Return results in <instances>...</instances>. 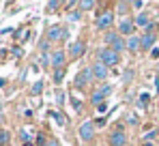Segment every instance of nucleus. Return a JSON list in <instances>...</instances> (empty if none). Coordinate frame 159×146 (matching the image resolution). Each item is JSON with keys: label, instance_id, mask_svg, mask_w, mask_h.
I'll use <instances>...</instances> for the list:
<instances>
[{"label": "nucleus", "instance_id": "13", "mask_svg": "<svg viewBox=\"0 0 159 146\" xmlns=\"http://www.w3.org/2000/svg\"><path fill=\"white\" fill-rule=\"evenodd\" d=\"M120 39H123V37H120V32H116V30H107L106 34H103V43H106V48H114Z\"/></svg>", "mask_w": 159, "mask_h": 146}, {"label": "nucleus", "instance_id": "29", "mask_svg": "<svg viewBox=\"0 0 159 146\" xmlns=\"http://www.w3.org/2000/svg\"><path fill=\"white\" fill-rule=\"evenodd\" d=\"M129 7H131L129 2H118V11H120V15H123V13H127V9H129Z\"/></svg>", "mask_w": 159, "mask_h": 146}, {"label": "nucleus", "instance_id": "5", "mask_svg": "<svg viewBox=\"0 0 159 146\" xmlns=\"http://www.w3.org/2000/svg\"><path fill=\"white\" fill-rule=\"evenodd\" d=\"M112 93V86H101L99 90H95L93 93V97H90V103L97 107V105H101V103H106V99H107V95Z\"/></svg>", "mask_w": 159, "mask_h": 146}, {"label": "nucleus", "instance_id": "30", "mask_svg": "<svg viewBox=\"0 0 159 146\" xmlns=\"http://www.w3.org/2000/svg\"><path fill=\"white\" fill-rule=\"evenodd\" d=\"M131 77H133V71H131V69L123 71V80H125V82H131Z\"/></svg>", "mask_w": 159, "mask_h": 146}, {"label": "nucleus", "instance_id": "10", "mask_svg": "<svg viewBox=\"0 0 159 146\" xmlns=\"http://www.w3.org/2000/svg\"><path fill=\"white\" fill-rule=\"evenodd\" d=\"M93 80H95V75H93V69L88 67V69H84V71L75 77V88H84V86H86L88 82H93Z\"/></svg>", "mask_w": 159, "mask_h": 146}, {"label": "nucleus", "instance_id": "28", "mask_svg": "<svg viewBox=\"0 0 159 146\" xmlns=\"http://www.w3.org/2000/svg\"><path fill=\"white\" fill-rule=\"evenodd\" d=\"M80 17H82V11H73V13H69V22H78Z\"/></svg>", "mask_w": 159, "mask_h": 146}, {"label": "nucleus", "instance_id": "18", "mask_svg": "<svg viewBox=\"0 0 159 146\" xmlns=\"http://www.w3.org/2000/svg\"><path fill=\"white\" fill-rule=\"evenodd\" d=\"M39 62H41V67H43V69H48V67H52V54H41V58H39Z\"/></svg>", "mask_w": 159, "mask_h": 146}, {"label": "nucleus", "instance_id": "26", "mask_svg": "<svg viewBox=\"0 0 159 146\" xmlns=\"http://www.w3.org/2000/svg\"><path fill=\"white\" fill-rule=\"evenodd\" d=\"M30 138H32L30 129H22V140H24V144H26V142H30Z\"/></svg>", "mask_w": 159, "mask_h": 146}, {"label": "nucleus", "instance_id": "40", "mask_svg": "<svg viewBox=\"0 0 159 146\" xmlns=\"http://www.w3.org/2000/svg\"><path fill=\"white\" fill-rule=\"evenodd\" d=\"M157 75H159V65H157Z\"/></svg>", "mask_w": 159, "mask_h": 146}, {"label": "nucleus", "instance_id": "15", "mask_svg": "<svg viewBox=\"0 0 159 146\" xmlns=\"http://www.w3.org/2000/svg\"><path fill=\"white\" fill-rule=\"evenodd\" d=\"M157 138V131H151V133H146L142 140H140V144L142 146H153V140Z\"/></svg>", "mask_w": 159, "mask_h": 146}, {"label": "nucleus", "instance_id": "21", "mask_svg": "<svg viewBox=\"0 0 159 146\" xmlns=\"http://www.w3.org/2000/svg\"><path fill=\"white\" fill-rule=\"evenodd\" d=\"M78 7L82 9V11H88V9L95 7V2H93V0H82V2H78Z\"/></svg>", "mask_w": 159, "mask_h": 146}, {"label": "nucleus", "instance_id": "14", "mask_svg": "<svg viewBox=\"0 0 159 146\" xmlns=\"http://www.w3.org/2000/svg\"><path fill=\"white\" fill-rule=\"evenodd\" d=\"M151 24H153V20H151L148 13H140V15L135 17V26H140V28H144V30H146Z\"/></svg>", "mask_w": 159, "mask_h": 146}, {"label": "nucleus", "instance_id": "31", "mask_svg": "<svg viewBox=\"0 0 159 146\" xmlns=\"http://www.w3.org/2000/svg\"><path fill=\"white\" fill-rule=\"evenodd\" d=\"M127 122H129V125H138V116H135V114H127Z\"/></svg>", "mask_w": 159, "mask_h": 146}, {"label": "nucleus", "instance_id": "39", "mask_svg": "<svg viewBox=\"0 0 159 146\" xmlns=\"http://www.w3.org/2000/svg\"><path fill=\"white\" fill-rule=\"evenodd\" d=\"M24 146H32V142H26V144H24Z\"/></svg>", "mask_w": 159, "mask_h": 146}, {"label": "nucleus", "instance_id": "1", "mask_svg": "<svg viewBox=\"0 0 159 146\" xmlns=\"http://www.w3.org/2000/svg\"><path fill=\"white\" fill-rule=\"evenodd\" d=\"M97 56H99V62H103L106 67H116L120 62V54H116L112 48H101Z\"/></svg>", "mask_w": 159, "mask_h": 146}, {"label": "nucleus", "instance_id": "6", "mask_svg": "<svg viewBox=\"0 0 159 146\" xmlns=\"http://www.w3.org/2000/svg\"><path fill=\"white\" fill-rule=\"evenodd\" d=\"M155 43H157V34H153V32H142L140 34V49L153 52V45Z\"/></svg>", "mask_w": 159, "mask_h": 146}, {"label": "nucleus", "instance_id": "12", "mask_svg": "<svg viewBox=\"0 0 159 146\" xmlns=\"http://www.w3.org/2000/svg\"><path fill=\"white\" fill-rule=\"evenodd\" d=\"M90 69H93V75H95V80H106L107 73H110V67H106V65H103V62H99V60H97V62H95Z\"/></svg>", "mask_w": 159, "mask_h": 146}, {"label": "nucleus", "instance_id": "27", "mask_svg": "<svg viewBox=\"0 0 159 146\" xmlns=\"http://www.w3.org/2000/svg\"><path fill=\"white\" fill-rule=\"evenodd\" d=\"M52 118L58 122V125H65V122H67L65 118H62V116H60V112H52Z\"/></svg>", "mask_w": 159, "mask_h": 146}, {"label": "nucleus", "instance_id": "34", "mask_svg": "<svg viewBox=\"0 0 159 146\" xmlns=\"http://www.w3.org/2000/svg\"><path fill=\"white\" fill-rule=\"evenodd\" d=\"M106 110H107V101L101 103V105H97V112H106Z\"/></svg>", "mask_w": 159, "mask_h": 146}, {"label": "nucleus", "instance_id": "9", "mask_svg": "<svg viewBox=\"0 0 159 146\" xmlns=\"http://www.w3.org/2000/svg\"><path fill=\"white\" fill-rule=\"evenodd\" d=\"M84 52H86V43H84V41H73V43L69 45V56H71V60L82 58Z\"/></svg>", "mask_w": 159, "mask_h": 146}, {"label": "nucleus", "instance_id": "8", "mask_svg": "<svg viewBox=\"0 0 159 146\" xmlns=\"http://www.w3.org/2000/svg\"><path fill=\"white\" fill-rule=\"evenodd\" d=\"M112 24H114V13L112 11H103L97 17V28L99 30H107V28H112Z\"/></svg>", "mask_w": 159, "mask_h": 146}, {"label": "nucleus", "instance_id": "4", "mask_svg": "<svg viewBox=\"0 0 159 146\" xmlns=\"http://www.w3.org/2000/svg\"><path fill=\"white\" fill-rule=\"evenodd\" d=\"M107 142H110V146H125V144H127V135H125L123 127H116V129L110 133Z\"/></svg>", "mask_w": 159, "mask_h": 146}, {"label": "nucleus", "instance_id": "23", "mask_svg": "<svg viewBox=\"0 0 159 146\" xmlns=\"http://www.w3.org/2000/svg\"><path fill=\"white\" fill-rule=\"evenodd\" d=\"M58 9H60V2H58V0H52V2H48V11H50V13H56Z\"/></svg>", "mask_w": 159, "mask_h": 146}, {"label": "nucleus", "instance_id": "7", "mask_svg": "<svg viewBox=\"0 0 159 146\" xmlns=\"http://www.w3.org/2000/svg\"><path fill=\"white\" fill-rule=\"evenodd\" d=\"M67 52H62V49H54L52 52V67L54 69H65V65H67Z\"/></svg>", "mask_w": 159, "mask_h": 146}, {"label": "nucleus", "instance_id": "33", "mask_svg": "<svg viewBox=\"0 0 159 146\" xmlns=\"http://www.w3.org/2000/svg\"><path fill=\"white\" fill-rule=\"evenodd\" d=\"M56 101H58V105H62V103H65V95L58 93V95H56Z\"/></svg>", "mask_w": 159, "mask_h": 146}, {"label": "nucleus", "instance_id": "22", "mask_svg": "<svg viewBox=\"0 0 159 146\" xmlns=\"http://www.w3.org/2000/svg\"><path fill=\"white\" fill-rule=\"evenodd\" d=\"M41 90H43V82L37 80V82L32 84V95H41Z\"/></svg>", "mask_w": 159, "mask_h": 146}, {"label": "nucleus", "instance_id": "16", "mask_svg": "<svg viewBox=\"0 0 159 146\" xmlns=\"http://www.w3.org/2000/svg\"><path fill=\"white\" fill-rule=\"evenodd\" d=\"M127 49H131V52H138L140 49V37H129V41H127Z\"/></svg>", "mask_w": 159, "mask_h": 146}, {"label": "nucleus", "instance_id": "17", "mask_svg": "<svg viewBox=\"0 0 159 146\" xmlns=\"http://www.w3.org/2000/svg\"><path fill=\"white\" fill-rule=\"evenodd\" d=\"M9 142H11V133L0 127V146H9Z\"/></svg>", "mask_w": 159, "mask_h": 146}, {"label": "nucleus", "instance_id": "32", "mask_svg": "<svg viewBox=\"0 0 159 146\" xmlns=\"http://www.w3.org/2000/svg\"><path fill=\"white\" fill-rule=\"evenodd\" d=\"M131 7H133V9H142L144 2H142V0H135V2H131Z\"/></svg>", "mask_w": 159, "mask_h": 146}, {"label": "nucleus", "instance_id": "37", "mask_svg": "<svg viewBox=\"0 0 159 146\" xmlns=\"http://www.w3.org/2000/svg\"><path fill=\"white\" fill-rule=\"evenodd\" d=\"M2 122H4V114L0 112V125H2Z\"/></svg>", "mask_w": 159, "mask_h": 146}, {"label": "nucleus", "instance_id": "20", "mask_svg": "<svg viewBox=\"0 0 159 146\" xmlns=\"http://www.w3.org/2000/svg\"><path fill=\"white\" fill-rule=\"evenodd\" d=\"M148 101H151V95H148V93H142L140 99H138V105H140V107H146V105H148Z\"/></svg>", "mask_w": 159, "mask_h": 146}, {"label": "nucleus", "instance_id": "19", "mask_svg": "<svg viewBox=\"0 0 159 146\" xmlns=\"http://www.w3.org/2000/svg\"><path fill=\"white\" fill-rule=\"evenodd\" d=\"M65 77V69H54V84H62Z\"/></svg>", "mask_w": 159, "mask_h": 146}, {"label": "nucleus", "instance_id": "35", "mask_svg": "<svg viewBox=\"0 0 159 146\" xmlns=\"http://www.w3.org/2000/svg\"><path fill=\"white\" fill-rule=\"evenodd\" d=\"M43 146H58V142H56V140H48Z\"/></svg>", "mask_w": 159, "mask_h": 146}, {"label": "nucleus", "instance_id": "38", "mask_svg": "<svg viewBox=\"0 0 159 146\" xmlns=\"http://www.w3.org/2000/svg\"><path fill=\"white\" fill-rule=\"evenodd\" d=\"M4 84H7V80H0V88H2V86H4Z\"/></svg>", "mask_w": 159, "mask_h": 146}, {"label": "nucleus", "instance_id": "24", "mask_svg": "<svg viewBox=\"0 0 159 146\" xmlns=\"http://www.w3.org/2000/svg\"><path fill=\"white\" fill-rule=\"evenodd\" d=\"M127 48V43H125V41H123V39H120V41H118V43H116V45H114V52H116V54H120V52H123V49Z\"/></svg>", "mask_w": 159, "mask_h": 146}, {"label": "nucleus", "instance_id": "2", "mask_svg": "<svg viewBox=\"0 0 159 146\" xmlns=\"http://www.w3.org/2000/svg\"><path fill=\"white\" fill-rule=\"evenodd\" d=\"M78 135H80L82 142H90V140L95 138V122L84 121L82 125H80V129H78Z\"/></svg>", "mask_w": 159, "mask_h": 146}, {"label": "nucleus", "instance_id": "36", "mask_svg": "<svg viewBox=\"0 0 159 146\" xmlns=\"http://www.w3.org/2000/svg\"><path fill=\"white\" fill-rule=\"evenodd\" d=\"M151 56H153V58H159V49H157V48H153V52H151Z\"/></svg>", "mask_w": 159, "mask_h": 146}, {"label": "nucleus", "instance_id": "11", "mask_svg": "<svg viewBox=\"0 0 159 146\" xmlns=\"http://www.w3.org/2000/svg\"><path fill=\"white\" fill-rule=\"evenodd\" d=\"M133 30H135V22H131L129 17L120 20V24H118V32H120V37H123V34H125V37H133Z\"/></svg>", "mask_w": 159, "mask_h": 146}, {"label": "nucleus", "instance_id": "3", "mask_svg": "<svg viewBox=\"0 0 159 146\" xmlns=\"http://www.w3.org/2000/svg\"><path fill=\"white\" fill-rule=\"evenodd\" d=\"M69 34H67V28L65 26H60V24H56V26H50L48 28V41L52 43V41H65Z\"/></svg>", "mask_w": 159, "mask_h": 146}, {"label": "nucleus", "instance_id": "25", "mask_svg": "<svg viewBox=\"0 0 159 146\" xmlns=\"http://www.w3.org/2000/svg\"><path fill=\"white\" fill-rule=\"evenodd\" d=\"M39 49H41L43 54H48V49H50V41H48V39H43V41L39 43Z\"/></svg>", "mask_w": 159, "mask_h": 146}]
</instances>
